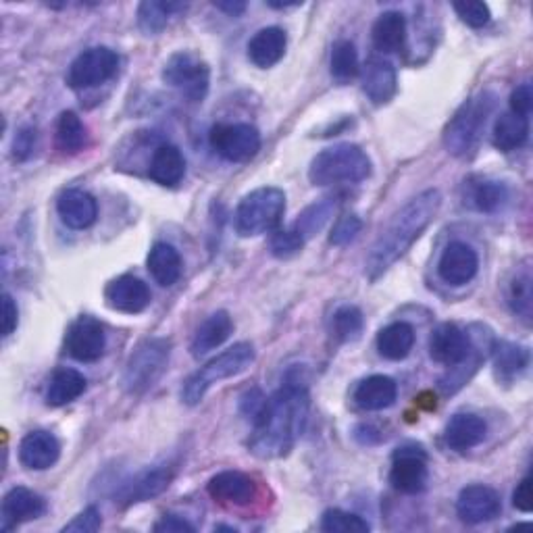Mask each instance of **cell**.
Here are the masks:
<instances>
[{"label": "cell", "mask_w": 533, "mask_h": 533, "mask_svg": "<svg viewBox=\"0 0 533 533\" xmlns=\"http://www.w3.org/2000/svg\"><path fill=\"white\" fill-rule=\"evenodd\" d=\"M309 406L307 382L300 377L298 369L288 371L284 386L269 398L263 417L252 425L255 434L248 442L250 452L265 461L288 456L307 425Z\"/></svg>", "instance_id": "obj_1"}, {"label": "cell", "mask_w": 533, "mask_h": 533, "mask_svg": "<svg viewBox=\"0 0 533 533\" xmlns=\"http://www.w3.org/2000/svg\"><path fill=\"white\" fill-rule=\"evenodd\" d=\"M442 207L440 190H425L411 198L406 205L392 217L382 236L373 244L367 263L365 275L375 282L382 277L398 259H402L411 246L423 236V232L436 219Z\"/></svg>", "instance_id": "obj_2"}, {"label": "cell", "mask_w": 533, "mask_h": 533, "mask_svg": "<svg viewBox=\"0 0 533 533\" xmlns=\"http://www.w3.org/2000/svg\"><path fill=\"white\" fill-rule=\"evenodd\" d=\"M371 175V159L357 144H336L321 150L311 161L309 180L313 186L359 184Z\"/></svg>", "instance_id": "obj_3"}, {"label": "cell", "mask_w": 533, "mask_h": 533, "mask_svg": "<svg viewBox=\"0 0 533 533\" xmlns=\"http://www.w3.org/2000/svg\"><path fill=\"white\" fill-rule=\"evenodd\" d=\"M252 361H255V348L248 342H238L232 348L223 350L219 357L211 359L205 367L192 373L182 388V400L188 406H196L205 398V394L223 379L236 377L244 373Z\"/></svg>", "instance_id": "obj_4"}, {"label": "cell", "mask_w": 533, "mask_h": 533, "mask_svg": "<svg viewBox=\"0 0 533 533\" xmlns=\"http://www.w3.org/2000/svg\"><path fill=\"white\" fill-rule=\"evenodd\" d=\"M496 109V94L490 90L479 92L477 96L465 100L463 107L456 111L444 132V146L454 157H467L477 144L481 130Z\"/></svg>", "instance_id": "obj_5"}, {"label": "cell", "mask_w": 533, "mask_h": 533, "mask_svg": "<svg viewBox=\"0 0 533 533\" xmlns=\"http://www.w3.org/2000/svg\"><path fill=\"white\" fill-rule=\"evenodd\" d=\"M286 213L284 190L267 186L246 194L236 209V232L242 238L267 234L282 223Z\"/></svg>", "instance_id": "obj_6"}, {"label": "cell", "mask_w": 533, "mask_h": 533, "mask_svg": "<svg viewBox=\"0 0 533 533\" xmlns=\"http://www.w3.org/2000/svg\"><path fill=\"white\" fill-rule=\"evenodd\" d=\"M171 342L167 338H148L136 346L123 371V388L128 394H144L159 382L167 369Z\"/></svg>", "instance_id": "obj_7"}, {"label": "cell", "mask_w": 533, "mask_h": 533, "mask_svg": "<svg viewBox=\"0 0 533 533\" xmlns=\"http://www.w3.org/2000/svg\"><path fill=\"white\" fill-rule=\"evenodd\" d=\"M163 82L188 98L190 103H200L209 92L211 69L196 53L180 50L165 63Z\"/></svg>", "instance_id": "obj_8"}, {"label": "cell", "mask_w": 533, "mask_h": 533, "mask_svg": "<svg viewBox=\"0 0 533 533\" xmlns=\"http://www.w3.org/2000/svg\"><path fill=\"white\" fill-rule=\"evenodd\" d=\"M119 69V55L107 46H92L75 57L67 71V86L88 90L109 82Z\"/></svg>", "instance_id": "obj_9"}, {"label": "cell", "mask_w": 533, "mask_h": 533, "mask_svg": "<svg viewBox=\"0 0 533 533\" xmlns=\"http://www.w3.org/2000/svg\"><path fill=\"white\" fill-rule=\"evenodd\" d=\"M209 144L230 163H246L261 150V134L250 123H219L209 134Z\"/></svg>", "instance_id": "obj_10"}, {"label": "cell", "mask_w": 533, "mask_h": 533, "mask_svg": "<svg viewBox=\"0 0 533 533\" xmlns=\"http://www.w3.org/2000/svg\"><path fill=\"white\" fill-rule=\"evenodd\" d=\"M427 454L417 444L400 446L394 452L390 484L400 494H419L427 486Z\"/></svg>", "instance_id": "obj_11"}, {"label": "cell", "mask_w": 533, "mask_h": 533, "mask_svg": "<svg viewBox=\"0 0 533 533\" xmlns=\"http://www.w3.org/2000/svg\"><path fill=\"white\" fill-rule=\"evenodd\" d=\"M67 352L75 361L80 363H94L105 354L107 336L105 329L94 317H80L71 323L65 336Z\"/></svg>", "instance_id": "obj_12"}, {"label": "cell", "mask_w": 533, "mask_h": 533, "mask_svg": "<svg viewBox=\"0 0 533 533\" xmlns=\"http://www.w3.org/2000/svg\"><path fill=\"white\" fill-rule=\"evenodd\" d=\"M471 346L469 334L459 325L442 323L429 336V357L440 365L456 367L469 357Z\"/></svg>", "instance_id": "obj_13"}, {"label": "cell", "mask_w": 533, "mask_h": 533, "mask_svg": "<svg viewBox=\"0 0 533 533\" xmlns=\"http://www.w3.org/2000/svg\"><path fill=\"white\" fill-rule=\"evenodd\" d=\"M173 479V467L171 465H157V467H148L144 471H140L138 475H134L132 479L123 481L119 492H117V500L125 506L130 504H138V502H146L157 498L159 494H163Z\"/></svg>", "instance_id": "obj_14"}, {"label": "cell", "mask_w": 533, "mask_h": 533, "mask_svg": "<svg viewBox=\"0 0 533 533\" xmlns=\"http://www.w3.org/2000/svg\"><path fill=\"white\" fill-rule=\"evenodd\" d=\"M502 511L500 496L496 490L488 486H467L461 490L459 500H456V515L461 517L467 525H479L494 521Z\"/></svg>", "instance_id": "obj_15"}, {"label": "cell", "mask_w": 533, "mask_h": 533, "mask_svg": "<svg viewBox=\"0 0 533 533\" xmlns=\"http://www.w3.org/2000/svg\"><path fill=\"white\" fill-rule=\"evenodd\" d=\"M477 252L465 242H450L438 261V273L448 286H465L477 275Z\"/></svg>", "instance_id": "obj_16"}, {"label": "cell", "mask_w": 533, "mask_h": 533, "mask_svg": "<svg viewBox=\"0 0 533 533\" xmlns=\"http://www.w3.org/2000/svg\"><path fill=\"white\" fill-rule=\"evenodd\" d=\"M61 456L59 440L50 431H30L19 444V463L30 471H46L55 467Z\"/></svg>", "instance_id": "obj_17"}, {"label": "cell", "mask_w": 533, "mask_h": 533, "mask_svg": "<svg viewBox=\"0 0 533 533\" xmlns=\"http://www.w3.org/2000/svg\"><path fill=\"white\" fill-rule=\"evenodd\" d=\"M105 300L113 311L138 315L150 304V290L136 275H121L107 286Z\"/></svg>", "instance_id": "obj_18"}, {"label": "cell", "mask_w": 533, "mask_h": 533, "mask_svg": "<svg viewBox=\"0 0 533 533\" xmlns=\"http://www.w3.org/2000/svg\"><path fill=\"white\" fill-rule=\"evenodd\" d=\"M207 492L219 502L242 506L257 498V484L242 471H221L209 479Z\"/></svg>", "instance_id": "obj_19"}, {"label": "cell", "mask_w": 533, "mask_h": 533, "mask_svg": "<svg viewBox=\"0 0 533 533\" xmlns=\"http://www.w3.org/2000/svg\"><path fill=\"white\" fill-rule=\"evenodd\" d=\"M57 213L71 230H88L96 223L98 202L84 190H67L57 200Z\"/></svg>", "instance_id": "obj_20"}, {"label": "cell", "mask_w": 533, "mask_h": 533, "mask_svg": "<svg viewBox=\"0 0 533 533\" xmlns=\"http://www.w3.org/2000/svg\"><path fill=\"white\" fill-rule=\"evenodd\" d=\"M398 75L392 63L384 59H371L363 67V92L373 105H388L396 96Z\"/></svg>", "instance_id": "obj_21"}, {"label": "cell", "mask_w": 533, "mask_h": 533, "mask_svg": "<svg viewBox=\"0 0 533 533\" xmlns=\"http://www.w3.org/2000/svg\"><path fill=\"white\" fill-rule=\"evenodd\" d=\"M46 513V500L28 490V488H13L3 500V529H9L19 523H28L40 519Z\"/></svg>", "instance_id": "obj_22"}, {"label": "cell", "mask_w": 533, "mask_h": 533, "mask_svg": "<svg viewBox=\"0 0 533 533\" xmlns=\"http://www.w3.org/2000/svg\"><path fill=\"white\" fill-rule=\"evenodd\" d=\"M488 425L486 421L473 413L454 415L444 431L446 444L456 452H467L486 440Z\"/></svg>", "instance_id": "obj_23"}, {"label": "cell", "mask_w": 533, "mask_h": 533, "mask_svg": "<svg viewBox=\"0 0 533 533\" xmlns=\"http://www.w3.org/2000/svg\"><path fill=\"white\" fill-rule=\"evenodd\" d=\"M286 46L288 36L282 28H263L248 42V59L252 65L269 69L284 59Z\"/></svg>", "instance_id": "obj_24"}, {"label": "cell", "mask_w": 533, "mask_h": 533, "mask_svg": "<svg viewBox=\"0 0 533 533\" xmlns=\"http://www.w3.org/2000/svg\"><path fill=\"white\" fill-rule=\"evenodd\" d=\"M148 175L152 182L165 188L180 184L186 175V159L182 150L173 144H161L150 159Z\"/></svg>", "instance_id": "obj_25"}, {"label": "cell", "mask_w": 533, "mask_h": 533, "mask_svg": "<svg viewBox=\"0 0 533 533\" xmlns=\"http://www.w3.org/2000/svg\"><path fill=\"white\" fill-rule=\"evenodd\" d=\"M398 398V386L388 375H371L354 390V402L363 411H384Z\"/></svg>", "instance_id": "obj_26"}, {"label": "cell", "mask_w": 533, "mask_h": 533, "mask_svg": "<svg viewBox=\"0 0 533 533\" xmlns=\"http://www.w3.org/2000/svg\"><path fill=\"white\" fill-rule=\"evenodd\" d=\"M146 265H148L152 279H155V282L163 288H171L173 284H177V279L182 277V269H184L180 252H177L167 242H157L150 248Z\"/></svg>", "instance_id": "obj_27"}, {"label": "cell", "mask_w": 533, "mask_h": 533, "mask_svg": "<svg viewBox=\"0 0 533 533\" xmlns=\"http://www.w3.org/2000/svg\"><path fill=\"white\" fill-rule=\"evenodd\" d=\"M232 334H234V321L230 313L217 311L196 329L190 350L194 357H202V354L219 348Z\"/></svg>", "instance_id": "obj_28"}, {"label": "cell", "mask_w": 533, "mask_h": 533, "mask_svg": "<svg viewBox=\"0 0 533 533\" xmlns=\"http://www.w3.org/2000/svg\"><path fill=\"white\" fill-rule=\"evenodd\" d=\"M492 357H494V373L496 379L502 384H511L527 369L529 365V350L506 340H496L492 344Z\"/></svg>", "instance_id": "obj_29"}, {"label": "cell", "mask_w": 533, "mask_h": 533, "mask_svg": "<svg viewBox=\"0 0 533 533\" xmlns=\"http://www.w3.org/2000/svg\"><path fill=\"white\" fill-rule=\"evenodd\" d=\"M371 38L379 53H398L406 42V17L398 11H386L377 17Z\"/></svg>", "instance_id": "obj_30"}, {"label": "cell", "mask_w": 533, "mask_h": 533, "mask_svg": "<svg viewBox=\"0 0 533 533\" xmlns=\"http://www.w3.org/2000/svg\"><path fill=\"white\" fill-rule=\"evenodd\" d=\"M415 346V329L413 325L396 321L384 327L377 334V350L388 361H402L411 354Z\"/></svg>", "instance_id": "obj_31"}, {"label": "cell", "mask_w": 533, "mask_h": 533, "mask_svg": "<svg viewBox=\"0 0 533 533\" xmlns=\"http://www.w3.org/2000/svg\"><path fill=\"white\" fill-rule=\"evenodd\" d=\"M509 202V188L496 180H471L467 184L465 205L479 213H496Z\"/></svg>", "instance_id": "obj_32"}, {"label": "cell", "mask_w": 533, "mask_h": 533, "mask_svg": "<svg viewBox=\"0 0 533 533\" xmlns=\"http://www.w3.org/2000/svg\"><path fill=\"white\" fill-rule=\"evenodd\" d=\"M527 138H529V117L506 111L496 119L492 142L498 150L513 152L521 148L527 142Z\"/></svg>", "instance_id": "obj_33"}, {"label": "cell", "mask_w": 533, "mask_h": 533, "mask_svg": "<svg viewBox=\"0 0 533 533\" xmlns=\"http://www.w3.org/2000/svg\"><path fill=\"white\" fill-rule=\"evenodd\" d=\"M88 388L86 377L75 369H59L53 379H50L46 390V402L50 406H65L73 400H78Z\"/></svg>", "instance_id": "obj_34"}, {"label": "cell", "mask_w": 533, "mask_h": 533, "mask_svg": "<svg viewBox=\"0 0 533 533\" xmlns=\"http://www.w3.org/2000/svg\"><path fill=\"white\" fill-rule=\"evenodd\" d=\"M186 11V5L182 3H157V0H146L138 7V25L140 30L146 36H155L161 30H165V25L169 23V19L180 13Z\"/></svg>", "instance_id": "obj_35"}, {"label": "cell", "mask_w": 533, "mask_h": 533, "mask_svg": "<svg viewBox=\"0 0 533 533\" xmlns=\"http://www.w3.org/2000/svg\"><path fill=\"white\" fill-rule=\"evenodd\" d=\"M336 209H338V198H323L315 202V205H311L309 209H304V213L294 223V230L304 240H309L323 230V225L332 219Z\"/></svg>", "instance_id": "obj_36"}, {"label": "cell", "mask_w": 533, "mask_h": 533, "mask_svg": "<svg viewBox=\"0 0 533 533\" xmlns=\"http://www.w3.org/2000/svg\"><path fill=\"white\" fill-rule=\"evenodd\" d=\"M57 146L65 152V155H75L86 146V128L82 119L75 115L73 111L61 113L57 121Z\"/></svg>", "instance_id": "obj_37"}, {"label": "cell", "mask_w": 533, "mask_h": 533, "mask_svg": "<svg viewBox=\"0 0 533 533\" xmlns=\"http://www.w3.org/2000/svg\"><path fill=\"white\" fill-rule=\"evenodd\" d=\"M361 73L359 53L350 40H338L332 48V75L340 84H346Z\"/></svg>", "instance_id": "obj_38"}, {"label": "cell", "mask_w": 533, "mask_h": 533, "mask_svg": "<svg viewBox=\"0 0 533 533\" xmlns=\"http://www.w3.org/2000/svg\"><path fill=\"white\" fill-rule=\"evenodd\" d=\"M506 298H509V307L511 311L521 317L525 323L531 321V307H533V296H531V273L529 269L519 271L509 284V292H506Z\"/></svg>", "instance_id": "obj_39"}, {"label": "cell", "mask_w": 533, "mask_h": 533, "mask_svg": "<svg viewBox=\"0 0 533 533\" xmlns=\"http://www.w3.org/2000/svg\"><path fill=\"white\" fill-rule=\"evenodd\" d=\"M363 327H365V319H363L361 309H357V307H350V304H346V307H340L334 313L332 332H334L336 340H340V342L357 340L363 334Z\"/></svg>", "instance_id": "obj_40"}, {"label": "cell", "mask_w": 533, "mask_h": 533, "mask_svg": "<svg viewBox=\"0 0 533 533\" xmlns=\"http://www.w3.org/2000/svg\"><path fill=\"white\" fill-rule=\"evenodd\" d=\"M321 529L327 533H367L371 525L354 513L342 509H329L321 517Z\"/></svg>", "instance_id": "obj_41"}, {"label": "cell", "mask_w": 533, "mask_h": 533, "mask_svg": "<svg viewBox=\"0 0 533 533\" xmlns=\"http://www.w3.org/2000/svg\"><path fill=\"white\" fill-rule=\"evenodd\" d=\"M302 246H304V238L294 230V227H292V230L275 232L273 238H271V244H269L271 255L277 257V259H292V257H296L298 252L302 250Z\"/></svg>", "instance_id": "obj_42"}, {"label": "cell", "mask_w": 533, "mask_h": 533, "mask_svg": "<svg viewBox=\"0 0 533 533\" xmlns=\"http://www.w3.org/2000/svg\"><path fill=\"white\" fill-rule=\"evenodd\" d=\"M454 13L461 17L463 23H467L469 28H484L490 23L492 13L486 3H475V0H465V3H454L452 5Z\"/></svg>", "instance_id": "obj_43"}, {"label": "cell", "mask_w": 533, "mask_h": 533, "mask_svg": "<svg viewBox=\"0 0 533 533\" xmlns=\"http://www.w3.org/2000/svg\"><path fill=\"white\" fill-rule=\"evenodd\" d=\"M361 230H363V221L357 215H344L336 221L329 242L334 246H346L361 234Z\"/></svg>", "instance_id": "obj_44"}, {"label": "cell", "mask_w": 533, "mask_h": 533, "mask_svg": "<svg viewBox=\"0 0 533 533\" xmlns=\"http://www.w3.org/2000/svg\"><path fill=\"white\" fill-rule=\"evenodd\" d=\"M267 402H269V398L259 388H252L242 396L240 411L252 425H255L263 417V413L267 409Z\"/></svg>", "instance_id": "obj_45"}, {"label": "cell", "mask_w": 533, "mask_h": 533, "mask_svg": "<svg viewBox=\"0 0 533 533\" xmlns=\"http://www.w3.org/2000/svg\"><path fill=\"white\" fill-rule=\"evenodd\" d=\"M100 525H103V519H100V513L96 506H88V509H84L78 517H75L71 523H67L63 527V533H71V531H78V533H94L100 529Z\"/></svg>", "instance_id": "obj_46"}, {"label": "cell", "mask_w": 533, "mask_h": 533, "mask_svg": "<svg viewBox=\"0 0 533 533\" xmlns=\"http://www.w3.org/2000/svg\"><path fill=\"white\" fill-rule=\"evenodd\" d=\"M533 109V94H531V84H521L513 90L511 94V109L513 113L517 115H523V117H529Z\"/></svg>", "instance_id": "obj_47"}, {"label": "cell", "mask_w": 533, "mask_h": 533, "mask_svg": "<svg viewBox=\"0 0 533 533\" xmlns=\"http://www.w3.org/2000/svg\"><path fill=\"white\" fill-rule=\"evenodd\" d=\"M157 533H194V525L188 523L184 517L180 515H165L159 523H155Z\"/></svg>", "instance_id": "obj_48"}, {"label": "cell", "mask_w": 533, "mask_h": 533, "mask_svg": "<svg viewBox=\"0 0 533 533\" xmlns=\"http://www.w3.org/2000/svg\"><path fill=\"white\" fill-rule=\"evenodd\" d=\"M513 504L515 509H519L521 513H531L533 511V490H531V475L523 477L521 484L517 486L515 494H513Z\"/></svg>", "instance_id": "obj_49"}, {"label": "cell", "mask_w": 533, "mask_h": 533, "mask_svg": "<svg viewBox=\"0 0 533 533\" xmlns=\"http://www.w3.org/2000/svg\"><path fill=\"white\" fill-rule=\"evenodd\" d=\"M19 323V311L11 294L3 296V338H9Z\"/></svg>", "instance_id": "obj_50"}, {"label": "cell", "mask_w": 533, "mask_h": 533, "mask_svg": "<svg viewBox=\"0 0 533 533\" xmlns=\"http://www.w3.org/2000/svg\"><path fill=\"white\" fill-rule=\"evenodd\" d=\"M36 144V130L34 128H23L17 136H15V144H13V155L17 159H25L34 150Z\"/></svg>", "instance_id": "obj_51"}, {"label": "cell", "mask_w": 533, "mask_h": 533, "mask_svg": "<svg viewBox=\"0 0 533 533\" xmlns=\"http://www.w3.org/2000/svg\"><path fill=\"white\" fill-rule=\"evenodd\" d=\"M215 7L230 17H240L246 11V3H215Z\"/></svg>", "instance_id": "obj_52"}]
</instances>
